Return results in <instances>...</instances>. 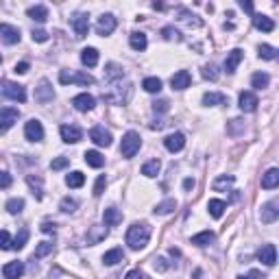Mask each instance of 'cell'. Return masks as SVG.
Segmentation results:
<instances>
[{
    "label": "cell",
    "instance_id": "30bf717a",
    "mask_svg": "<svg viewBox=\"0 0 279 279\" xmlns=\"http://www.w3.org/2000/svg\"><path fill=\"white\" fill-rule=\"evenodd\" d=\"M116 18H113L111 13H105V15H100L98 18V22H96V33H98V35H111L113 31H116Z\"/></svg>",
    "mask_w": 279,
    "mask_h": 279
},
{
    "label": "cell",
    "instance_id": "d4e9b609",
    "mask_svg": "<svg viewBox=\"0 0 279 279\" xmlns=\"http://www.w3.org/2000/svg\"><path fill=\"white\" fill-rule=\"evenodd\" d=\"M203 105L205 107H214V105H229V98L220 92H207L203 96Z\"/></svg>",
    "mask_w": 279,
    "mask_h": 279
},
{
    "label": "cell",
    "instance_id": "3957f363",
    "mask_svg": "<svg viewBox=\"0 0 279 279\" xmlns=\"http://www.w3.org/2000/svg\"><path fill=\"white\" fill-rule=\"evenodd\" d=\"M59 83L68 85V83H77V85H94L96 79L88 72H72V70H61L59 72Z\"/></svg>",
    "mask_w": 279,
    "mask_h": 279
},
{
    "label": "cell",
    "instance_id": "f907efd6",
    "mask_svg": "<svg viewBox=\"0 0 279 279\" xmlns=\"http://www.w3.org/2000/svg\"><path fill=\"white\" fill-rule=\"evenodd\" d=\"M31 37H33V42H39V44L48 42V33H46V31H42V28L33 31V33H31Z\"/></svg>",
    "mask_w": 279,
    "mask_h": 279
},
{
    "label": "cell",
    "instance_id": "ee69618b",
    "mask_svg": "<svg viewBox=\"0 0 279 279\" xmlns=\"http://www.w3.org/2000/svg\"><path fill=\"white\" fill-rule=\"evenodd\" d=\"M61 212H66V214H72V212H77V207H79V201L77 198H70V196H66V198H61Z\"/></svg>",
    "mask_w": 279,
    "mask_h": 279
},
{
    "label": "cell",
    "instance_id": "ac0fdd59",
    "mask_svg": "<svg viewBox=\"0 0 279 279\" xmlns=\"http://www.w3.org/2000/svg\"><path fill=\"white\" fill-rule=\"evenodd\" d=\"M190 83H192V77H190V72H187V70L175 72L173 79H170L173 90H186V88H190Z\"/></svg>",
    "mask_w": 279,
    "mask_h": 279
},
{
    "label": "cell",
    "instance_id": "d6a6232c",
    "mask_svg": "<svg viewBox=\"0 0 279 279\" xmlns=\"http://www.w3.org/2000/svg\"><path fill=\"white\" fill-rule=\"evenodd\" d=\"M207 209H209V214H212L214 218H220V216L225 214L227 205H225V201H220V198H212V201L207 203Z\"/></svg>",
    "mask_w": 279,
    "mask_h": 279
},
{
    "label": "cell",
    "instance_id": "cb8c5ba5",
    "mask_svg": "<svg viewBox=\"0 0 279 279\" xmlns=\"http://www.w3.org/2000/svg\"><path fill=\"white\" fill-rule=\"evenodd\" d=\"M120 79H124V68L118 66V64H107V68H105V81L116 83V81H120Z\"/></svg>",
    "mask_w": 279,
    "mask_h": 279
},
{
    "label": "cell",
    "instance_id": "e575fe53",
    "mask_svg": "<svg viewBox=\"0 0 279 279\" xmlns=\"http://www.w3.org/2000/svg\"><path fill=\"white\" fill-rule=\"evenodd\" d=\"M179 15H181V22L184 24H187V26H194V28H198V26H203V22L196 18L194 13H190V11H186V9H179Z\"/></svg>",
    "mask_w": 279,
    "mask_h": 279
},
{
    "label": "cell",
    "instance_id": "03108f58",
    "mask_svg": "<svg viewBox=\"0 0 279 279\" xmlns=\"http://www.w3.org/2000/svg\"><path fill=\"white\" fill-rule=\"evenodd\" d=\"M277 59H279V50H277Z\"/></svg>",
    "mask_w": 279,
    "mask_h": 279
},
{
    "label": "cell",
    "instance_id": "7402d4cb",
    "mask_svg": "<svg viewBox=\"0 0 279 279\" xmlns=\"http://www.w3.org/2000/svg\"><path fill=\"white\" fill-rule=\"evenodd\" d=\"M253 26L258 28V31H264V33L275 31V22L264 13H253Z\"/></svg>",
    "mask_w": 279,
    "mask_h": 279
},
{
    "label": "cell",
    "instance_id": "7bdbcfd3",
    "mask_svg": "<svg viewBox=\"0 0 279 279\" xmlns=\"http://www.w3.org/2000/svg\"><path fill=\"white\" fill-rule=\"evenodd\" d=\"M4 207H7L9 214H20L24 209V198H9Z\"/></svg>",
    "mask_w": 279,
    "mask_h": 279
},
{
    "label": "cell",
    "instance_id": "f6af8a7d",
    "mask_svg": "<svg viewBox=\"0 0 279 279\" xmlns=\"http://www.w3.org/2000/svg\"><path fill=\"white\" fill-rule=\"evenodd\" d=\"M28 240V229H20V233L15 236V240H13V249L15 251H20V249H24V244Z\"/></svg>",
    "mask_w": 279,
    "mask_h": 279
},
{
    "label": "cell",
    "instance_id": "e7e4bbea",
    "mask_svg": "<svg viewBox=\"0 0 279 279\" xmlns=\"http://www.w3.org/2000/svg\"><path fill=\"white\" fill-rule=\"evenodd\" d=\"M184 187H186V190H192V187H194V179H186L184 181Z\"/></svg>",
    "mask_w": 279,
    "mask_h": 279
},
{
    "label": "cell",
    "instance_id": "9a60e30c",
    "mask_svg": "<svg viewBox=\"0 0 279 279\" xmlns=\"http://www.w3.org/2000/svg\"><path fill=\"white\" fill-rule=\"evenodd\" d=\"M105 238H107V225H92L88 236H85V242L92 247V244H98L100 240H105Z\"/></svg>",
    "mask_w": 279,
    "mask_h": 279
},
{
    "label": "cell",
    "instance_id": "b9f144b4",
    "mask_svg": "<svg viewBox=\"0 0 279 279\" xmlns=\"http://www.w3.org/2000/svg\"><path fill=\"white\" fill-rule=\"evenodd\" d=\"M258 55H260V59H277V50L273 48V46H269V44H260L258 46Z\"/></svg>",
    "mask_w": 279,
    "mask_h": 279
},
{
    "label": "cell",
    "instance_id": "52a82bcc",
    "mask_svg": "<svg viewBox=\"0 0 279 279\" xmlns=\"http://www.w3.org/2000/svg\"><path fill=\"white\" fill-rule=\"evenodd\" d=\"M55 98V92H53V85H50L48 79H42L39 85L35 88V100L39 105H48L50 100Z\"/></svg>",
    "mask_w": 279,
    "mask_h": 279
},
{
    "label": "cell",
    "instance_id": "bcb514c9",
    "mask_svg": "<svg viewBox=\"0 0 279 279\" xmlns=\"http://www.w3.org/2000/svg\"><path fill=\"white\" fill-rule=\"evenodd\" d=\"M203 77L209 79V81H216V79H218V68H216L214 64H207L203 68Z\"/></svg>",
    "mask_w": 279,
    "mask_h": 279
},
{
    "label": "cell",
    "instance_id": "8fae6325",
    "mask_svg": "<svg viewBox=\"0 0 279 279\" xmlns=\"http://www.w3.org/2000/svg\"><path fill=\"white\" fill-rule=\"evenodd\" d=\"M90 140H92L96 146H105V149H107V146L111 144V140H113V138H111L109 131L98 124V127H94L92 131H90Z\"/></svg>",
    "mask_w": 279,
    "mask_h": 279
},
{
    "label": "cell",
    "instance_id": "7a4b0ae2",
    "mask_svg": "<svg viewBox=\"0 0 279 279\" xmlns=\"http://www.w3.org/2000/svg\"><path fill=\"white\" fill-rule=\"evenodd\" d=\"M140 146H142V138H140V133H135V131H129V133H124L122 144H120V153H122V157H124V159L135 157V153L140 151Z\"/></svg>",
    "mask_w": 279,
    "mask_h": 279
},
{
    "label": "cell",
    "instance_id": "74e56055",
    "mask_svg": "<svg viewBox=\"0 0 279 279\" xmlns=\"http://www.w3.org/2000/svg\"><path fill=\"white\" fill-rule=\"evenodd\" d=\"M83 184H85V175L79 173V170H75V173H70L66 177V186L68 187H81Z\"/></svg>",
    "mask_w": 279,
    "mask_h": 279
},
{
    "label": "cell",
    "instance_id": "e0dca14e",
    "mask_svg": "<svg viewBox=\"0 0 279 279\" xmlns=\"http://www.w3.org/2000/svg\"><path fill=\"white\" fill-rule=\"evenodd\" d=\"M24 275V264L22 262H9L2 266V277L4 279H20Z\"/></svg>",
    "mask_w": 279,
    "mask_h": 279
},
{
    "label": "cell",
    "instance_id": "f35d334b",
    "mask_svg": "<svg viewBox=\"0 0 279 279\" xmlns=\"http://www.w3.org/2000/svg\"><path fill=\"white\" fill-rule=\"evenodd\" d=\"M212 240H214V231H201L196 236H192V244H196V247H205Z\"/></svg>",
    "mask_w": 279,
    "mask_h": 279
},
{
    "label": "cell",
    "instance_id": "6125c7cd",
    "mask_svg": "<svg viewBox=\"0 0 279 279\" xmlns=\"http://www.w3.org/2000/svg\"><path fill=\"white\" fill-rule=\"evenodd\" d=\"M39 229H42L44 233H55V223H42V227H39Z\"/></svg>",
    "mask_w": 279,
    "mask_h": 279
},
{
    "label": "cell",
    "instance_id": "f546056e",
    "mask_svg": "<svg viewBox=\"0 0 279 279\" xmlns=\"http://www.w3.org/2000/svg\"><path fill=\"white\" fill-rule=\"evenodd\" d=\"M26 13H28V18L31 20H37V22H46L48 20V9L44 7V4H35V7H31Z\"/></svg>",
    "mask_w": 279,
    "mask_h": 279
},
{
    "label": "cell",
    "instance_id": "6f0895ef",
    "mask_svg": "<svg viewBox=\"0 0 279 279\" xmlns=\"http://www.w3.org/2000/svg\"><path fill=\"white\" fill-rule=\"evenodd\" d=\"M124 279H149V277H146L142 271H129V273H127V277H124Z\"/></svg>",
    "mask_w": 279,
    "mask_h": 279
},
{
    "label": "cell",
    "instance_id": "484cf974",
    "mask_svg": "<svg viewBox=\"0 0 279 279\" xmlns=\"http://www.w3.org/2000/svg\"><path fill=\"white\" fill-rule=\"evenodd\" d=\"M102 220H105V225H107V227H116V225H120V223H122V214H120V209H116V207H107L105 212H102Z\"/></svg>",
    "mask_w": 279,
    "mask_h": 279
},
{
    "label": "cell",
    "instance_id": "816d5d0a",
    "mask_svg": "<svg viewBox=\"0 0 279 279\" xmlns=\"http://www.w3.org/2000/svg\"><path fill=\"white\" fill-rule=\"evenodd\" d=\"M242 129H244V122L242 120H231V127L227 129V133H229V135H238Z\"/></svg>",
    "mask_w": 279,
    "mask_h": 279
},
{
    "label": "cell",
    "instance_id": "ba28073f",
    "mask_svg": "<svg viewBox=\"0 0 279 279\" xmlns=\"http://www.w3.org/2000/svg\"><path fill=\"white\" fill-rule=\"evenodd\" d=\"M18 118H20V111L15 109V107H2L0 109V131H9L11 129V124L13 122H18Z\"/></svg>",
    "mask_w": 279,
    "mask_h": 279
},
{
    "label": "cell",
    "instance_id": "681fc988",
    "mask_svg": "<svg viewBox=\"0 0 279 279\" xmlns=\"http://www.w3.org/2000/svg\"><path fill=\"white\" fill-rule=\"evenodd\" d=\"M105 187H107V179H105V175H100L94 184V196H100L102 192H105Z\"/></svg>",
    "mask_w": 279,
    "mask_h": 279
},
{
    "label": "cell",
    "instance_id": "5bb4252c",
    "mask_svg": "<svg viewBox=\"0 0 279 279\" xmlns=\"http://www.w3.org/2000/svg\"><path fill=\"white\" fill-rule=\"evenodd\" d=\"M72 105H75L77 111H92L96 105V98L92 94H79L72 98Z\"/></svg>",
    "mask_w": 279,
    "mask_h": 279
},
{
    "label": "cell",
    "instance_id": "9c48e42d",
    "mask_svg": "<svg viewBox=\"0 0 279 279\" xmlns=\"http://www.w3.org/2000/svg\"><path fill=\"white\" fill-rule=\"evenodd\" d=\"M24 135H26V140L28 142H42L44 140V127H42V122L39 120H28L24 124Z\"/></svg>",
    "mask_w": 279,
    "mask_h": 279
},
{
    "label": "cell",
    "instance_id": "44dd1931",
    "mask_svg": "<svg viewBox=\"0 0 279 279\" xmlns=\"http://www.w3.org/2000/svg\"><path fill=\"white\" fill-rule=\"evenodd\" d=\"M242 57H244V53L240 48H233L229 55H227V59H225V70L229 72V75H233L236 72V68L240 66V61H242Z\"/></svg>",
    "mask_w": 279,
    "mask_h": 279
},
{
    "label": "cell",
    "instance_id": "836d02e7",
    "mask_svg": "<svg viewBox=\"0 0 279 279\" xmlns=\"http://www.w3.org/2000/svg\"><path fill=\"white\" fill-rule=\"evenodd\" d=\"M159 168H162V164H159V159H151V162H146L144 166H142V175L144 177H157L159 175Z\"/></svg>",
    "mask_w": 279,
    "mask_h": 279
},
{
    "label": "cell",
    "instance_id": "8d00e7d4",
    "mask_svg": "<svg viewBox=\"0 0 279 279\" xmlns=\"http://www.w3.org/2000/svg\"><path fill=\"white\" fill-rule=\"evenodd\" d=\"M233 181H236V179H233L231 175H220V177L212 184V187H214L216 192H223V190H227V187H231V186H233Z\"/></svg>",
    "mask_w": 279,
    "mask_h": 279
},
{
    "label": "cell",
    "instance_id": "db71d44e",
    "mask_svg": "<svg viewBox=\"0 0 279 279\" xmlns=\"http://www.w3.org/2000/svg\"><path fill=\"white\" fill-rule=\"evenodd\" d=\"M13 72H15V75H26V72H28V61H20V64H15Z\"/></svg>",
    "mask_w": 279,
    "mask_h": 279
},
{
    "label": "cell",
    "instance_id": "277c9868",
    "mask_svg": "<svg viewBox=\"0 0 279 279\" xmlns=\"http://www.w3.org/2000/svg\"><path fill=\"white\" fill-rule=\"evenodd\" d=\"M2 96H4V98H9V100L24 102L26 100V90H24V85H20V83L4 81L2 83Z\"/></svg>",
    "mask_w": 279,
    "mask_h": 279
},
{
    "label": "cell",
    "instance_id": "7dc6e473",
    "mask_svg": "<svg viewBox=\"0 0 279 279\" xmlns=\"http://www.w3.org/2000/svg\"><path fill=\"white\" fill-rule=\"evenodd\" d=\"M68 166H70V159H68V157H55L53 162H50V168H53V170H64Z\"/></svg>",
    "mask_w": 279,
    "mask_h": 279
},
{
    "label": "cell",
    "instance_id": "4fadbf2b",
    "mask_svg": "<svg viewBox=\"0 0 279 279\" xmlns=\"http://www.w3.org/2000/svg\"><path fill=\"white\" fill-rule=\"evenodd\" d=\"M70 24H72V28H75V33H77L79 39H83L85 35H88V31H90V20H88V15H85V13H77L75 18L70 20Z\"/></svg>",
    "mask_w": 279,
    "mask_h": 279
},
{
    "label": "cell",
    "instance_id": "c3c4849f",
    "mask_svg": "<svg viewBox=\"0 0 279 279\" xmlns=\"http://www.w3.org/2000/svg\"><path fill=\"white\" fill-rule=\"evenodd\" d=\"M162 35H164V39H181V35H179V31L177 28H173V26H164L162 28Z\"/></svg>",
    "mask_w": 279,
    "mask_h": 279
},
{
    "label": "cell",
    "instance_id": "680465c9",
    "mask_svg": "<svg viewBox=\"0 0 279 279\" xmlns=\"http://www.w3.org/2000/svg\"><path fill=\"white\" fill-rule=\"evenodd\" d=\"M26 181H28V186H31V187L37 186V198H42V187H39V184H42V181H39V179H33V177H28Z\"/></svg>",
    "mask_w": 279,
    "mask_h": 279
},
{
    "label": "cell",
    "instance_id": "f1b7e54d",
    "mask_svg": "<svg viewBox=\"0 0 279 279\" xmlns=\"http://www.w3.org/2000/svg\"><path fill=\"white\" fill-rule=\"evenodd\" d=\"M85 164L92 168H102L105 166V157H102L98 151H88L85 153Z\"/></svg>",
    "mask_w": 279,
    "mask_h": 279
},
{
    "label": "cell",
    "instance_id": "4316f807",
    "mask_svg": "<svg viewBox=\"0 0 279 279\" xmlns=\"http://www.w3.org/2000/svg\"><path fill=\"white\" fill-rule=\"evenodd\" d=\"M81 61H83V66L94 68L96 64H98V50L96 48H83L81 50Z\"/></svg>",
    "mask_w": 279,
    "mask_h": 279
},
{
    "label": "cell",
    "instance_id": "6da1fadb",
    "mask_svg": "<svg viewBox=\"0 0 279 279\" xmlns=\"http://www.w3.org/2000/svg\"><path fill=\"white\" fill-rule=\"evenodd\" d=\"M151 240V229H149V225H144V223H133L129 227V231H127V244L133 251H140V249H144L146 244H149Z\"/></svg>",
    "mask_w": 279,
    "mask_h": 279
},
{
    "label": "cell",
    "instance_id": "1f68e13d",
    "mask_svg": "<svg viewBox=\"0 0 279 279\" xmlns=\"http://www.w3.org/2000/svg\"><path fill=\"white\" fill-rule=\"evenodd\" d=\"M122 260H124V251L122 249H118V247L102 255V262H105L107 266H113V264H118V262H122Z\"/></svg>",
    "mask_w": 279,
    "mask_h": 279
},
{
    "label": "cell",
    "instance_id": "2e32d148",
    "mask_svg": "<svg viewBox=\"0 0 279 279\" xmlns=\"http://www.w3.org/2000/svg\"><path fill=\"white\" fill-rule=\"evenodd\" d=\"M238 105H240V109L242 111H247V113H251L258 109V96H255L253 92H242L240 94V98H238Z\"/></svg>",
    "mask_w": 279,
    "mask_h": 279
},
{
    "label": "cell",
    "instance_id": "be15d7a7",
    "mask_svg": "<svg viewBox=\"0 0 279 279\" xmlns=\"http://www.w3.org/2000/svg\"><path fill=\"white\" fill-rule=\"evenodd\" d=\"M9 186H11V175H9V173H2V187L7 190Z\"/></svg>",
    "mask_w": 279,
    "mask_h": 279
},
{
    "label": "cell",
    "instance_id": "8992f818",
    "mask_svg": "<svg viewBox=\"0 0 279 279\" xmlns=\"http://www.w3.org/2000/svg\"><path fill=\"white\" fill-rule=\"evenodd\" d=\"M59 133H61V140H64L66 144H77V142L83 140V131H81V127H77V124H61Z\"/></svg>",
    "mask_w": 279,
    "mask_h": 279
},
{
    "label": "cell",
    "instance_id": "4dcf8cb0",
    "mask_svg": "<svg viewBox=\"0 0 279 279\" xmlns=\"http://www.w3.org/2000/svg\"><path fill=\"white\" fill-rule=\"evenodd\" d=\"M175 209H177V201H175V198H166V201L159 203L153 212H155L157 216H166V214H173Z\"/></svg>",
    "mask_w": 279,
    "mask_h": 279
},
{
    "label": "cell",
    "instance_id": "d590c367",
    "mask_svg": "<svg viewBox=\"0 0 279 279\" xmlns=\"http://www.w3.org/2000/svg\"><path fill=\"white\" fill-rule=\"evenodd\" d=\"M269 83H271V77L266 75V72H255V75L251 77V85L255 90H264V88H269Z\"/></svg>",
    "mask_w": 279,
    "mask_h": 279
},
{
    "label": "cell",
    "instance_id": "91938a15",
    "mask_svg": "<svg viewBox=\"0 0 279 279\" xmlns=\"http://www.w3.org/2000/svg\"><path fill=\"white\" fill-rule=\"evenodd\" d=\"M236 279H264V277L260 275V271H251L249 275H238Z\"/></svg>",
    "mask_w": 279,
    "mask_h": 279
},
{
    "label": "cell",
    "instance_id": "9f6ffc18",
    "mask_svg": "<svg viewBox=\"0 0 279 279\" xmlns=\"http://www.w3.org/2000/svg\"><path fill=\"white\" fill-rule=\"evenodd\" d=\"M153 266H155L157 271H168V264H166V260H164V258H155Z\"/></svg>",
    "mask_w": 279,
    "mask_h": 279
},
{
    "label": "cell",
    "instance_id": "ffe728a7",
    "mask_svg": "<svg viewBox=\"0 0 279 279\" xmlns=\"http://www.w3.org/2000/svg\"><path fill=\"white\" fill-rule=\"evenodd\" d=\"M164 146L170 151V153H179L181 149L186 146V135L184 133H173L164 140Z\"/></svg>",
    "mask_w": 279,
    "mask_h": 279
},
{
    "label": "cell",
    "instance_id": "603a6c76",
    "mask_svg": "<svg viewBox=\"0 0 279 279\" xmlns=\"http://www.w3.org/2000/svg\"><path fill=\"white\" fill-rule=\"evenodd\" d=\"M279 186V168H271L262 175V187L264 190H273Z\"/></svg>",
    "mask_w": 279,
    "mask_h": 279
},
{
    "label": "cell",
    "instance_id": "94428289",
    "mask_svg": "<svg viewBox=\"0 0 279 279\" xmlns=\"http://www.w3.org/2000/svg\"><path fill=\"white\" fill-rule=\"evenodd\" d=\"M240 7L247 11V13L253 15V2H251V0H240Z\"/></svg>",
    "mask_w": 279,
    "mask_h": 279
},
{
    "label": "cell",
    "instance_id": "7c38bea8",
    "mask_svg": "<svg viewBox=\"0 0 279 279\" xmlns=\"http://www.w3.org/2000/svg\"><path fill=\"white\" fill-rule=\"evenodd\" d=\"M0 37H2V42L7 44V46H13V44L20 42V28L11 26V24H0Z\"/></svg>",
    "mask_w": 279,
    "mask_h": 279
},
{
    "label": "cell",
    "instance_id": "5b68a950",
    "mask_svg": "<svg viewBox=\"0 0 279 279\" xmlns=\"http://www.w3.org/2000/svg\"><path fill=\"white\" fill-rule=\"evenodd\" d=\"M277 218H279V201H277V198H273V201H266L264 205H262L260 220L264 225H271V223H275Z\"/></svg>",
    "mask_w": 279,
    "mask_h": 279
},
{
    "label": "cell",
    "instance_id": "11a10c76",
    "mask_svg": "<svg viewBox=\"0 0 279 279\" xmlns=\"http://www.w3.org/2000/svg\"><path fill=\"white\" fill-rule=\"evenodd\" d=\"M153 111H159V113L168 111V100H159V102H153Z\"/></svg>",
    "mask_w": 279,
    "mask_h": 279
},
{
    "label": "cell",
    "instance_id": "f5cc1de1",
    "mask_svg": "<svg viewBox=\"0 0 279 279\" xmlns=\"http://www.w3.org/2000/svg\"><path fill=\"white\" fill-rule=\"evenodd\" d=\"M2 249H4V251L13 249V240H11V236H9V231H7V229L2 231Z\"/></svg>",
    "mask_w": 279,
    "mask_h": 279
},
{
    "label": "cell",
    "instance_id": "83f0119b",
    "mask_svg": "<svg viewBox=\"0 0 279 279\" xmlns=\"http://www.w3.org/2000/svg\"><path fill=\"white\" fill-rule=\"evenodd\" d=\"M129 44H131V48H133V50H144V48H146V44H149V39H146L144 33L135 31V33H131Z\"/></svg>",
    "mask_w": 279,
    "mask_h": 279
},
{
    "label": "cell",
    "instance_id": "d6986e66",
    "mask_svg": "<svg viewBox=\"0 0 279 279\" xmlns=\"http://www.w3.org/2000/svg\"><path fill=\"white\" fill-rule=\"evenodd\" d=\"M258 260L262 262V264H266V266H273V264L277 262V251H275V247H273V244H264V247H260Z\"/></svg>",
    "mask_w": 279,
    "mask_h": 279
},
{
    "label": "cell",
    "instance_id": "60d3db41",
    "mask_svg": "<svg viewBox=\"0 0 279 279\" xmlns=\"http://www.w3.org/2000/svg\"><path fill=\"white\" fill-rule=\"evenodd\" d=\"M53 249H55V244H53V242H39V244H37V249H35V253H33V258H37V260L46 258V255L53 253Z\"/></svg>",
    "mask_w": 279,
    "mask_h": 279
},
{
    "label": "cell",
    "instance_id": "ab89813d",
    "mask_svg": "<svg viewBox=\"0 0 279 279\" xmlns=\"http://www.w3.org/2000/svg\"><path fill=\"white\" fill-rule=\"evenodd\" d=\"M142 88H144L149 94H157L159 90H162V81H159L157 77H149V79H144V83H142Z\"/></svg>",
    "mask_w": 279,
    "mask_h": 279
}]
</instances>
